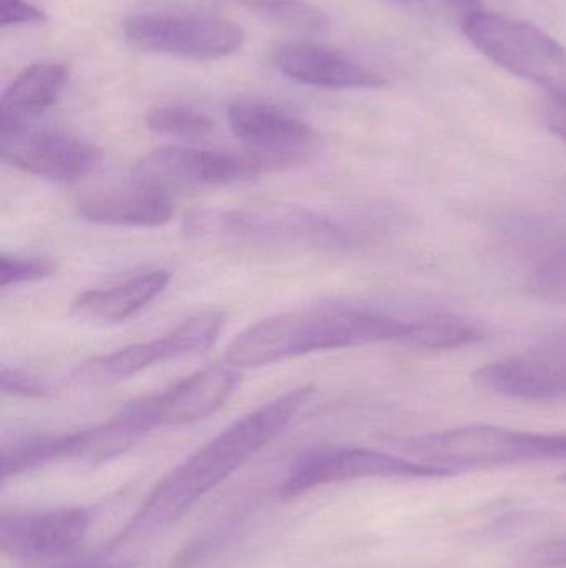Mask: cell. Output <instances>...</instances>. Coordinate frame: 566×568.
Segmentation results:
<instances>
[{"label":"cell","instance_id":"3957f363","mask_svg":"<svg viewBox=\"0 0 566 568\" xmlns=\"http://www.w3.org/2000/svg\"><path fill=\"white\" fill-rule=\"evenodd\" d=\"M185 233L202 242L266 248L344 250L366 242L364 232L296 205L202 210L185 220Z\"/></svg>","mask_w":566,"mask_h":568},{"label":"cell","instance_id":"6da1fadb","mask_svg":"<svg viewBox=\"0 0 566 568\" xmlns=\"http://www.w3.org/2000/svg\"><path fill=\"white\" fill-rule=\"evenodd\" d=\"M454 339L447 313L401 317L369 307H312L275 314L239 333L226 351L233 367H263L318 351L404 343L445 351Z\"/></svg>","mask_w":566,"mask_h":568},{"label":"cell","instance_id":"5bb4252c","mask_svg":"<svg viewBox=\"0 0 566 568\" xmlns=\"http://www.w3.org/2000/svg\"><path fill=\"white\" fill-rule=\"evenodd\" d=\"M89 526V514L80 507L3 513L0 549L12 559H52L76 549L85 539Z\"/></svg>","mask_w":566,"mask_h":568},{"label":"cell","instance_id":"ac0fdd59","mask_svg":"<svg viewBox=\"0 0 566 568\" xmlns=\"http://www.w3.org/2000/svg\"><path fill=\"white\" fill-rule=\"evenodd\" d=\"M69 80L62 63L40 62L27 67L7 87L2 97V122H25L55 105Z\"/></svg>","mask_w":566,"mask_h":568},{"label":"cell","instance_id":"277c9868","mask_svg":"<svg viewBox=\"0 0 566 568\" xmlns=\"http://www.w3.org/2000/svg\"><path fill=\"white\" fill-rule=\"evenodd\" d=\"M415 460L459 473L566 459V433H528L472 424L402 440Z\"/></svg>","mask_w":566,"mask_h":568},{"label":"cell","instance_id":"5b68a950","mask_svg":"<svg viewBox=\"0 0 566 568\" xmlns=\"http://www.w3.org/2000/svg\"><path fill=\"white\" fill-rule=\"evenodd\" d=\"M462 30L495 65L566 99V49L541 27L502 13L471 10Z\"/></svg>","mask_w":566,"mask_h":568},{"label":"cell","instance_id":"d6986e66","mask_svg":"<svg viewBox=\"0 0 566 568\" xmlns=\"http://www.w3.org/2000/svg\"><path fill=\"white\" fill-rule=\"evenodd\" d=\"M233 3L263 22L292 32L321 36L329 30L328 16L306 0H233Z\"/></svg>","mask_w":566,"mask_h":568},{"label":"cell","instance_id":"cb8c5ba5","mask_svg":"<svg viewBox=\"0 0 566 568\" xmlns=\"http://www.w3.org/2000/svg\"><path fill=\"white\" fill-rule=\"evenodd\" d=\"M47 22V13L25 0H0V26Z\"/></svg>","mask_w":566,"mask_h":568},{"label":"cell","instance_id":"7402d4cb","mask_svg":"<svg viewBox=\"0 0 566 568\" xmlns=\"http://www.w3.org/2000/svg\"><path fill=\"white\" fill-rule=\"evenodd\" d=\"M534 286L542 296L566 303V250L545 260L534 273Z\"/></svg>","mask_w":566,"mask_h":568},{"label":"cell","instance_id":"d4e9b609","mask_svg":"<svg viewBox=\"0 0 566 568\" xmlns=\"http://www.w3.org/2000/svg\"><path fill=\"white\" fill-rule=\"evenodd\" d=\"M545 122L566 143V99H550L545 109Z\"/></svg>","mask_w":566,"mask_h":568},{"label":"cell","instance_id":"ffe728a7","mask_svg":"<svg viewBox=\"0 0 566 568\" xmlns=\"http://www.w3.org/2000/svg\"><path fill=\"white\" fill-rule=\"evenodd\" d=\"M146 126L158 135L199 140L212 135L215 122L193 106L169 105L153 110L146 119Z\"/></svg>","mask_w":566,"mask_h":568},{"label":"cell","instance_id":"e0dca14e","mask_svg":"<svg viewBox=\"0 0 566 568\" xmlns=\"http://www.w3.org/2000/svg\"><path fill=\"white\" fill-rule=\"evenodd\" d=\"M168 272L142 273L113 286L83 291L72 303V311L83 320L99 323H122L148 306L169 283Z\"/></svg>","mask_w":566,"mask_h":568},{"label":"cell","instance_id":"9a60e30c","mask_svg":"<svg viewBox=\"0 0 566 568\" xmlns=\"http://www.w3.org/2000/svg\"><path fill=\"white\" fill-rule=\"evenodd\" d=\"M272 63L289 80L321 89H379L385 83L381 73L338 50L316 43L278 47L272 52Z\"/></svg>","mask_w":566,"mask_h":568},{"label":"cell","instance_id":"44dd1931","mask_svg":"<svg viewBox=\"0 0 566 568\" xmlns=\"http://www.w3.org/2000/svg\"><path fill=\"white\" fill-rule=\"evenodd\" d=\"M55 262L37 256H0V286H19L23 283L45 282L56 273Z\"/></svg>","mask_w":566,"mask_h":568},{"label":"cell","instance_id":"4316f807","mask_svg":"<svg viewBox=\"0 0 566 568\" xmlns=\"http://www.w3.org/2000/svg\"><path fill=\"white\" fill-rule=\"evenodd\" d=\"M50 568H122L116 564L109 562V560H75V562L60 564V566Z\"/></svg>","mask_w":566,"mask_h":568},{"label":"cell","instance_id":"484cf974","mask_svg":"<svg viewBox=\"0 0 566 568\" xmlns=\"http://www.w3.org/2000/svg\"><path fill=\"white\" fill-rule=\"evenodd\" d=\"M538 560L548 566H566V542L548 544L538 550Z\"/></svg>","mask_w":566,"mask_h":568},{"label":"cell","instance_id":"83f0119b","mask_svg":"<svg viewBox=\"0 0 566 568\" xmlns=\"http://www.w3.org/2000/svg\"><path fill=\"white\" fill-rule=\"evenodd\" d=\"M391 2L404 3V6H412V3L421 2V0H391Z\"/></svg>","mask_w":566,"mask_h":568},{"label":"cell","instance_id":"8fae6325","mask_svg":"<svg viewBox=\"0 0 566 568\" xmlns=\"http://www.w3.org/2000/svg\"><path fill=\"white\" fill-rule=\"evenodd\" d=\"M238 384L236 367H206L162 393L132 400L122 413L145 434L158 427L186 426L215 414L233 396Z\"/></svg>","mask_w":566,"mask_h":568},{"label":"cell","instance_id":"9c48e42d","mask_svg":"<svg viewBox=\"0 0 566 568\" xmlns=\"http://www.w3.org/2000/svg\"><path fill=\"white\" fill-rule=\"evenodd\" d=\"M0 155L13 169L60 183L85 179L103 160L93 143L60 130L32 129L25 122H2Z\"/></svg>","mask_w":566,"mask_h":568},{"label":"cell","instance_id":"603a6c76","mask_svg":"<svg viewBox=\"0 0 566 568\" xmlns=\"http://www.w3.org/2000/svg\"><path fill=\"white\" fill-rule=\"evenodd\" d=\"M0 389L6 394L13 396L33 397V399H43V397L52 396V389L45 381L25 371L10 369L2 367L0 373Z\"/></svg>","mask_w":566,"mask_h":568},{"label":"cell","instance_id":"f546056e","mask_svg":"<svg viewBox=\"0 0 566 568\" xmlns=\"http://www.w3.org/2000/svg\"><path fill=\"white\" fill-rule=\"evenodd\" d=\"M562 480H565V483H566V474H564V476H562Z\"/></svg>","mask_w":566,"mask_h":568},{"label":"cell","instance_id":"7a4b0ae2","mask_svg":"<svg viewBox=\"0 0 566 568\" xmlns=\"http://www.w3.org/2000/svg\"><path fill=\"white\" fill-rule=\"evenodd\" d=\"M312 393V386L288 390L271 403L239 417L218 436L189 454L156 484L132 523L123 530L122 540L135 534L165 529L182 519L206 494L225 483L259 449L268 446L291 423Z\"/></svg>","mask_w":566,"mask_h":568},{"label":"cell","instance_id":"52a82bcc","mask_svg":"<svg viewBox=\"0 0 566 568\" xmlns=\"http://www.w3.org/2000/svg\"><path fill=\"white\" fill-rule=\"evenodd\" d=\"M272 170L275 166L251 152L166 146L140 159L133 169V180L168 193L169 190L236 185Z\"/></svg>","mask_w":566,"mask_h":568},{"label":"cell","instance_id":"30bf717a","mask_svg":"<svg viewBox=\"0 0 566 568\" xmlns=\"http://www.w3.org/2000/svg\"><path fill=\"white\" fill-rule=\"evenodd\" d=\"M223 323V314H195L163 336L146 343L130 344L122 349L89 361L76 371V379L89 384L119 383L156 364L203 353L218 341Z\"/></svg>","mask_w":566,"mask_h":568},{"label":"cell","instance_id":"2e32d148","mask_svg":"<svg viewBox=\"0 0 566 568\" xmlns=\"http://www.w3.org/2000/svg\"><path fill=\"white\" fill-rule=\"evenodd\" d=\"M86 222L115 229H158L173 219L168 193L133 180L128 189L93 193L76 203Z\"/></svg>","mask_w":566,"mask_h":568},{"label":"cell","instance_id":"ba28073f","mask_svg":"<svg viewBox=\"0 0 566 568\" xmlns=\"http://www.w3.org/2000/svg\"><path fill=\"white\" fill-rule=\"evenodd\" d=\"M449 476H454V473L421 460L405 459L366 447H328L299 457L289 469L279 494L285 499H291L316 487L372 477L434 479Z\"/></svg>","mask_w":566,"mask_h":568},{"label":"cell","instance_id":"8992f818","mask_svg":"<svg viewBox=\"0 0 566 568\" xmlns=\"http://www.w3.org/2000/svg\"><path fill=\"white\" fill-rule=\"evenodd\" d=\"M123 33L136 49L188 60L225 59L246 42L245 30L231 20L183 13L132 16Z\"/></svg>","mask_w":566,"mask_h":568},{"label":"cell","instance_id":"4fadbf2b","mask_svg":"<svg viewBox=\"0 0 566 568\" xmlns=\"http://www.w3.org/2000/svg\"><path fill=\"white\" fill-rule=\"evenodd\" d=\"M474 381L484 389L511 399L555 400L566 397V333L478 367Z\"/></svg>","mask_w":566,"mask_h":568},{"label":"cell","instance_id":"f1b7e54d","mask_svg":"<svg viewBox=\"0 0 566 568\" xmlns=\"http://www.w3.org/2000/svg\"><path fill=\"white\" fill-rule=\"evenodd\" d=\"M461 2H464V3H474V2H477V0H461Z\"/></svg>","mask_w":566,"mask_h":568},{"label":"cell","instance_id":"7c38bea8","mask_svg":"<svg viewBox=\"0 0 566 568\" xmlns=\"http://www.w3.org/2000/svg\"><path fill=\"white\" fill-rule=\"evenodd\" d=\"M228 120L248 152L275 170L309 162L321 149V136L309 123L271 103H231Z\"/></svg>","mask_w":566,"mask_h":568}]
</instances>
